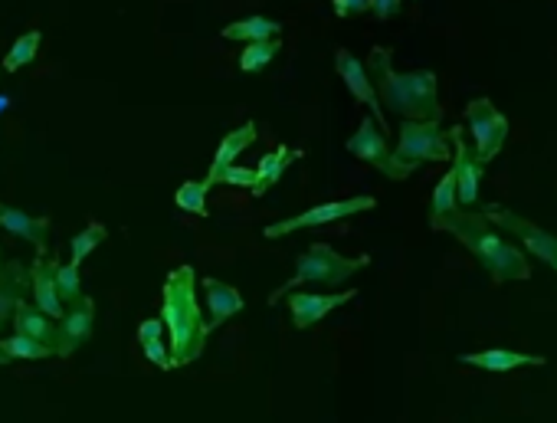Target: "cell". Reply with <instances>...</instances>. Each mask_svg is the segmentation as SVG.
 Listing matches in <instances>:
<instances>
[{
    "label": "cell",
    "instance_id": "12",
    "mask_svg": "<svg viewBox=\"0 0 557 423\" xmlns=\"http://www.w3.org/2000/svg\"><path fill=\"white\" fill-rule=\"evenodd\" d=\"M335 69H338V76L345 79V86H348L351 96L358 99L361 105H367V109H371V119L377 122V128H381L384 135H390V132H387L384 109H381V102H377V92H374V86H371V76H367L364 63H361L351 50H345V46H341V50L335 53Z\"/></svg>",
    "mask_w": 557,
    "mask_h": 423
},
{
    "label": "cell",
    "instance_id": "30",
    "mask_svg": "<svg viewBox=\"0 0 557 423\" xmlns=\"http://www.w3.org/2000/svg\"><path fill=\"white\" fill-rule=\"evenodd\" d=\"M141 348H145L151 364H158L161 371H171V351H168V345H164V338H154V342H145Z\"/></svg>",
    "mask_w": 557,
    "mask_h": 423
},
{
    "label": "cell",
    "instance_id": "19",
    "mask_svg": "<svg viewBox=\"0 0 557 423\" xmlns=\"http://www.w3.org/2000/svg\"><path fill=\"white\" fill-rule=\"evenodd\" d=\"M204 292H207V309H210L207 328H220L230 315L246 309V299L240 296V292H236L233 286H227V282L213 279V276L204 279Z\"/></svg>",
    "mask_w": 557,
    "mask_h": 423
},
{
    "label": "cell",
    "instance_id": "24",
    "mask_svg": "<svg viewBox=\"0 0 557 423\" xmlns=\"http://www.w3.org/2000/svg\"><path fill=\"white\" fill-rule=\"evenodd\" d=\"M17 358H27V361H37V358H53V348H50V345L33 342V338H23V335L0 338V364L17 361Z\"/></svg>",
    "mask_w": 557,
    "mask_h": 423
},
{
    "label": "cell",
    "instance_id": "4",
    "mask_svg": "<svg viewBox=\"0 0 557 423\" xmlns=\"http://www.w3.org/2000/svg\"><path fill=\"white\" fill-rule=\"evenodd\" d=\"M364 266H371V256H354V260H348V256L331 250L328 243H312L305 253H299V260H295L292 279L269 296V305L282 302L292 289L305 286V282H318V286H341V282L351 279L354 273H361Z\"/></svg>",
    "mask_w": 557,
    "mask_h": 423
},
{
    "label": "cell",
    "instance_id": "11",
    "mask_svg": "<svg viewBox=\"0 0 557 423\" xmlns=\"http://www.w3.org/2000/svg\"><path fill=\"white\" fill-rule=\"evenodd\" d=\"M345 148H348V155L367 161V164H371V168H377L381 174H387L390 181H397L394 151H390L387 135L381 132V128H377V122L371 119V115H367V119H361L358 132H354V135L348 138V145H345Z\"/></svg>",
    "mask_w": 557,
    "mask_h": 423
},
{
    "label": "cell",
    "instance_id": "15",
    "mask_svg": "<svg viewBox=\"0 0 557 423\" xmlns=\"http://www.w3.org/2000/svg\"><path fill=\"white\" fill-rule=\"evenodd\" d=\"M56 260H46V256H37V260L30 263V289H33V305H37L40 312H46L50 319H63V302H59V292H56Z\"/></svg>",
    "mask_w": 557,
    "mask_h": 423
},
{
    "label": "cell",
    "instance_id": "3",
    "mask_svg": "<svg viewBox=\"0 0 557 423\" xmlns=\"http://www.w3.org/2000/svg\"><path fill=\"white\" fill-rule=\"evenodd\" d=\"M440 230L453 233V237L476 256L479 266L492 276L495 286H502L508 279H531V263H528L525 250L508 243L499 230H492L489 220H485L479 210L459 207L453 217L443 220Z\"/></svg>",
    "mask_w": 557,
    "mask_h": 423
},
{
    "label": "cell",
    "instance_id": "9",
    "mask_svg": "<svg viewBox=\"0 0 557 423\" xmlns=\"http://www.w3.org/2000/svg\"><path fill=\"white\" fill-rule=\"evenodd\" d=\"M449 145H453V174H456V201L459 207H476L479 204V181H482V164L476 161V151L466 141L462 125L449 128Z\"/></svg>",
    "mask_w": 557,
    "mask_h": 423
},
{
    "label": "cell",
    "instance_id": "25",
    "mask_svg": "<svg viewBox=\"0 0 557 423\" xmlns=\"http://www.w3.org/2000/svg\"><path fill=\"white\" fill-rule=\"evenodd\" d=\"M40 40H43L40 30H30V33H23V37H17L14 46H10L7 56H4V73H17V69H23L27 63L37 60Z\"/></svg>",
    "mask_w": 557,
    "mask_h": 423
},
{
    "label": "cell",
    "instance_id": "26",
    "mask_svg": "<svg viewBox=\"0 0 557 423\" xmlns=\"http://www.w3.org/2000/svg\"><path fill=\"white\" fill-rule=\"evenodd\" d=\"M207 194H210V184L207 181H184L177 187L174 194V204L187 210V214H197V217H207Z\"/></svg>",
    "mask_w": 557,
    "mask_h": 423
},
{
    "label": "cell",
    "instance_id": "6",
    "mask_svg": "<svg viewBox=\"0 0 557 423\" xmlns=\"http://www.w3.org/2000/svg\"><path fill=\"white\" fill-rule=\"evenodd\" d=\"M466 125H469V135H472V151H476V161L489 164L495 155L502 151L505 138H508V119L495 109L492 99H472L466 105Z\"/></svg>",
    "mask_w": 557,
    "mask_h": 423
},
{
    "label": "cell",
    "instance_id": "17",
    "mask_svg": "<svg viewBox=\"0 0 557 423\" xmlns=\"http://www.w3.org/2000/svg\"><path fill=\"white\" fill-rule=\"evenodd\" d=\"M0 230L37 246V256H46V233H50V217H30L17 207L0 204Z\"/></svg>",
    "mask_w": 557,
    "mask_h": 423
},
{
    "label": "cell",
    "instance_id": "34",
    "mask_svg": "<svg viewBox=\"0 0 557 423\" xmlns=\"http://www.w3.org/2000/svg\"><path fill=\"white\" fill-rule=\"evenodd\" d=\"M154 338H164V322L161 319H145L138 325V345L154 342Z\"/></svg>",
    "mask_w": 557,
    "mask_h": 423
},
{
    "label": "cell",
    "instance_id": "2",
    "mask_svg": "<svg viewBox=\"0 0 557 423\" xmlns=\"http://www.w3.org/2000/svg\"><path fill=\"white\" fill-rule=\"evenodd\" d=\"M161 322L168 332V351H171V371L187 368L204 355L207 345V319L197 305L194 292V266H177L164 279L161 292Z\"/></svg>",
    "mask_w": 557,
    "mask_h": 423
},
{
    "label": "cell",
    "instance_id": "28",
    "mask_svg": "<svg viewBox=\"0 0 557 423\" xmlns=\"http://www.w3.org/2000/svg\"><path fill=\"white\" fill-rule=\"evenodd\" d=\"M105 240H109V230H105L99 220H92L89 227L82 230V233H76L73 243H69V253H73V260H69V263L79 266V263L86 260V256H89L92 250H96L99 243H105Z\"/></svg>",
    "mask_w": 557,
    "mask_h": 423
},
{
    "label": "cell",
    "instance_id": "18",
    "mask_svg": "<svg viewBox=\"0 0 557 423\" xmlns=\"http://www.w3.org/2000/svg\"><path fill=\"white\" fill-rule=\"evenodd\" d=\"M253 141H256V125H253V122H246V125H240V128H233L230 135H223L217 155H213L210 171H207V184H210V187L217 184L220 174L227 171V168H233V164L240 161L243 151L253 145Z\"/></svg>",
    "mask_w": 557,
    "mask_h": 423
},
{
    "label": "cell",
    "instance_id": "20",
    "mask_svg": "<svg viewBox=\"0 0 557 423\" xmlns=\"http://www.w3.org/2000/svg\"><path fill=\"white\" fill-rule=\"evenodd\" d=\"M14 335H23V338H33V342H40V345H56V322L50 319L46 312H40L37 305L23 299L17 305V312H14Z\"/></svg>",
    "mask_w": 557,
    "mask_h": 423
},
{
    "label": "cell",
    "instance_id": "13",
    "mask_svg": "<svg viewBox=\"0 0 557 423\" xmlns=\"http://www.w3.org/2000/svg\"><path fill=\"white\" fill-rule=\"evenodd\" d=\"M358 292H289V312L295 328H312L325 319L328 312H335L338 305L351 302Z\"/></svg>",
    "mask_w": 557,
    "mask_h": 423
},
{
    "label": "cell",
    "instance_id": "8",
    "mask_svg": "<svg viewBox=\"0 0 557 423\" xmlns=\"http://www.w3.org/2000/svg\"><path fill=\"white\" fill-rule=\"evenodd\" d=\"M377 201L367 194H358V197H348V201H331V204H318V207H308L305 214L299 217H286V220H276L269 223L263 230L266 240H279V237H289L295 230H308V227H322V223H331V220H345V217H354V214H364V210H374Z\"/></svg>",
    "mask_w": 557,
    "mask_h": 423
},
{
    "label": "cell",
    "instance_id": "10",
    "mask_svg": "<svg viewBox=\"0 0 557 423\" xmlns=\"http://www.w3.org/2000/svg\"><path fill=\"white\" fill-rule=\"evenodd\" d=\"M92 328H96V302H92L89 296H82L79 302L69 305V309L63 312V319L56 322L53 355L56 358L76 355V351L92 338Z\"/></svg>",
    "mask_w": 557,
    "mask_h": 423
},
{
    "label": "cell",
    "instance_id": "16",
    "mask_svg": "<svg viewBox=\"0 0 557 423\" xmlns=\"http://www.w3.org/2000/svg\"><path fill=\"white\" fill-rule=\"evenodd\" d=\"M459 364H469V368L489 371V374H508L515 368H541V355H521L512 348H489V351H469V355H459Z\"/></svg>",
    "mask_w": 557,
    "mask_h": 423
},
{
    "label": "cell",
    "instance_id": "21",
    "mask_svg": "<svg viewBox=\"0 0 557 423\" xmlns=\"http://www.w3.org/2000/svg\"><path fill=\"white\" fill-rule=\"evenodd\" d=\"M302 158V151H289L286 145H279L276 151H269V155H263L259 158V164H256V181H253V187H250V194L253 197H263L269 187H276L279 184V178L282 174H286V168L292 161H299Z\"/></svg>",
    "mask_w": 557,
    "mask_h": 423
},
{
    "label": "cell",
    "instance_id": "33",
    "mask_svg": "<svg viewBox=\"0 0 557 423\" xmlns=\"http://www.w3.org/2000/svg\"><path fill=\"white\" fill-rule=\"evenodd\" d=\"M400 7H404V0H371V14L377 20H390L400 14Z\"/></svg>",
    "mask_w": 557,
    "mask_h": 423
},
{
    "label": "cell",
    "instance_id": "27",
    "mask_svg": "<svg viewBox=\"0 0 557 423\" xmlns=\"http://www.w3.org/2000/svg\"><path fill=\"white\" fill-rule=\"evenodd\" d=\"M282 43L279 40H259V43H246V50L240 53V69L243 73H256L266 63H272L279 56Z\"/></svg>",
    "mask_w": 557,
    "mask_h": 423
},
{
    "label": "cell",
    "instance_id": "22",
    "mask_svg": "<svg viewBox=\"0 0 557 423\" xmlns=\"http://www.w3.org/2000/svg\"><path fill=\"white\" fill-rule=\"evenodd\" d=\"M282 23L269 17H243L233 20L220 30L223 40H240V43H259V40H279Z\"/></svg>",
    "mask_w": 557,
    "mask_h": 423
},
{
    "label": "cell",
    "instance_id": "35",
    "mask_svg": "<svg viewBox=\"0 0 557 423\" xmlns=\"http://www.w3.org/2000/svg\"><path fill=\"white\" fill-rule=\"evenodd\" d=\"M7 105H10V99H7V96H0V115L7 112Z\"/></svg>",
    "mask_w": 557,
    "mask_h": 423
},
{
    "label": "cell",
    "instance_id": "32",
    "mask_svg": "<svg viewBox=\"0 0 557 423\" xmlns=\"http://www.w3.org/2000/svg\"><path fill=\"white\" fill-rule=\"evenodd\" d=\"M335 4V14L345 20V17H358V14H367L371 10V0H331Z\"/></svg>",
    "mask_w": 557,
    "mask_h": 423
},
{
    "label": "cell",
    "instance_id": "5",
    "mask_svg": "<svg viewBox=\"0 0 557 423\" xmlns=\"http://www.w3.org/2000/svg\"><path fill=\"white\" fill-rule=\"evenodd\" d=\"M423 161H453L449 135L440 122H400V138L394 148L397 181L410 178Z\"/></svg>",
    "mask_w": 557,
    "mask_h": 423
},
{
    "label": "cell",
    "instance_id": "1",
    "mask_svg": "<svg viewBox=\"0 0 557 423\" xmlns=\"http://www.w3.org/2000/svg\"><path fill=\"white\" fill-rule=\"evenodd\" d=\"M367 76L377 92L381 109L400 115V122H443L440 105V82L430 69H413V73H397L394 50L374 46L367 60Z\"/></svg>",
    "mask_w": 557,
    "mask_h": 423
},
{
    "label": "cell",
    "instance_id": "7",
    "mask_svg": "<svg viewBox=\"0 0 557 423\" xmlns=\"http://www.w3.org/2000/svg\"><path fill=\"white\" fill-rule=\"evenodd\" d=\"M479 214L489 220V223H495L499 230L512 233L515 240L525 243L528 253H535L538 260H544L548 266L557 269V237H554V233L541 230L538 223L525 220L521 214H515V210H508L502 204H485V207H479Z\"/></svg>",
    "mask_w": 557,
    "mask_h": 423
},
{
    "label": "cell",
    "instance_id": "14",
    "mask_svg": "<svg viewBox=\"0 0 557 423\" xmlns=\"http://www.w3.org/2000/svg\"><path fill=\"white\" fill-rule=\"evenodd\" d=\"M30 292V266H23L20 260L0 263V335L4 328L14 322L17 305Z\"/></svg>",
    "mask_w": 557,
    "mask_h": 423
},
{
    "label": "cell",
    "instance_id": "31",
    "mask_svg": "<svg viewBox=\"0 0 557 423\" xmlns=\"http://www.w3.org/2000/svg\"><path fill=\"white\" fill-rule=\"evenodd\" d=\"M256 181V171L250 168H240V164H233V168H227L220 174V181L217 184H236V187H253Z\"/></svg>",
    "mask_w": 557,
    "mask_h": 423
},
{
    "label": "cell",
    "instance_id": "29",
    "mask_svg": "<svg viewBox=\"0 0 557 423\" xmlns=\"http://www.w3.org/2000/svg\"><path fill=\"white\" fill-rule=\"evenodd\" d=\"M56 292H59V302H63V309H66V305H73V302L82 299L79 266H76V263H69V266H59V269H56Z\"/></svg>",
    "mask_w": 557,
    "mask_h": 423
},
{
    "label": "cell",
    "instance_id": "23",
    "mask_svg": "<svg viewBox=\"0 0 557 423\" xmlns=\"http://www.w3.org/2000/svg\"><path fill=\"white\" fill-rule=\"evenodd\" d=\"M459 210V201H456V174L449 168L443 174V181L436 184L433 191V201H430V230H440L446 217H453Z\"/></svg>",
    "mask_w": 557,
    "mask_h": 423
}]
</instances>
